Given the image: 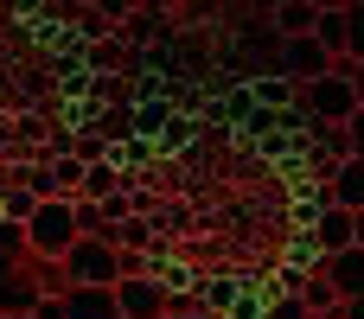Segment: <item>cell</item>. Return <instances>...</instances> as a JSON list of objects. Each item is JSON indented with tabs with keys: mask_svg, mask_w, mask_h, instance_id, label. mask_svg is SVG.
<instances>
[{
	"mask_svg": "<svg viewBox=\"0 0 364 319\" xmlns=\"http://www.w3.org/2000/svg\"><path fill=\"white\" fill-rule=\"evenodd\" d=\"M77 237H83L77 230V198H38L26 211V249L32 256H64Z\"/></svg>",
	"mask_w": 364,
	"mask_h": 319,
	"instance_id": "obj_1",
	"label": "cell"
},
{
	"mask_svg": "<svg viewBox=\"0 0 364 319\" xmlns=\"http://www.w3.org/2000/svg\"><path fill=\"white\" fill-rule=\"evenodd\" d=\"M64 281H83V288H115L122 281V249L109 237H77L64 249Z\"/></svg>",
	"mask_w": 364,
	"mask_h": 319,
	"instance_id": "obj_2",
	"label": "cell"
},
{
	"mask_svg": "<svg viewBox=\"0 0 364 319\" xmlns=\"http://www.w3.org/2000/svg\"><path fill=\"white\" fill-rule=\"evenodd\" d=\"M294 96H301V109H307L314 121H346V115L358 109V90H352V77H339V70H320V77L294 83Z\"/></svg>",
	"mask_w": 364,
	"mask_h": 319,
	"instance_id": "obj_3",
	"label": "cell"
},
{
	"mask_svg": "<svg viewBox=\"0 0 364 319\" xmlns=\"http://www.w3.org/2000/svg\"><path fill=\"white\" fill-rule=\"evenodd\" d=\"M275 38H282V32H275ZM326 64H333V51H326V45H320L314 32H288V38H282V70H288L294 83H307V77H320Z\"/></svg>",
	"mask_w": 364,
	"mask_h": 319,
	"instance_id": "obj_4",
	"label": "cell"
},
{
	"mask_svg": "<svg viewBox=\"0 0 364 319\" xmlns=\"http://www.w3.org/2000/svg\"><path fill=\"white\" fill-rule=\"evenodd\" d=\"M115 307H122V319H160L166 313V288L147 281V275H122L115 281Z\"/></svg>",
	"mask_w": 364,
	"mask_h": 319,
	"instance_id": "obj_5",
	"label": "cell"
},
{
	"mask_svg": "<svg viewBox=\"0 0 364 319\" xmlns=\"http://www.w3.org/2000/svg\"><path fill=\"white\" fill-rule=\"evenodd\" d=\"M320 275L333 281V294H339V301H346V294H364V243H346V249H333Z\"/></svg>",
	"mask_w": 364,
	"mask_h": 319,
	"instance_id": "obj_6",
	"label": "cell"
},
{
	"mask_svg": "<svg viewBox=\"0 0 364 319\" xmlns=\"http://www.w3.org/2000/svg\"><path fill=\"white\" fill-rule=\"evenodd\" d=\"M64 319H122L115 288H83V281H70V288H64Z\"/></svg>",
	"mask_w": 364,
	"mask_h": 319,
	"instance_id": "obj_7",
	"label": "cell"
},
{
	"mask_svg": "<svg viewBox=\"0 0 364 319\" xmlns=\"http://www.w3.org/2000/svg\"><path fill=\"white\" fill-rule=\"evenodd\" d=\"M326 205H346V211L364 205V160H339L326 173Z\"/></svg>",
	"mask_w": 364,
	"mask_h": 319,
	"instance_id": "obj_8",
	"label": "cell"
},
{
	"mask_svg": "<svg viewBox=\"0 0 364 319\" xmlns=\"http://www.w3.org/2000/svg\"><path fill=\"white\" fill-rule=\"evenodd\" d=\"M307 243H320V256H333V249H346V243H352V211H346V205H326Z\"/></svg>",
	"mask_w": 364,
	"mask_h": 319,
	"instance_id": "obj_9",
	"label": "cell"
},
{
	"mask_svg": "<svg viewBox=\"0 0 364 319\" xmlns=\"http://www.w3.org/2000/svg\"><path fill=\"white\" fill-rule=\"evenodd\" d=\"M115 179H122V160H83V179H77V198H115Z\"/></svg>",
	"mask_w": 364,
	"mask_h": 319,
	"instance_id": "obj_10",
	"label": "cell"
},
{
	"mask_svg": "<svg viewBox=\"0 0 364 319\" xmlns=\"http://www.w3.org/2000/svg\"><path fill=\"white\" fill-rule=\"evenodd\" d=\"M314 19H320L314 0H275V32H282V38H288V32H314Z\"/></svg>",
	"mask_w": 364,
	"mask_h": 319,
	"instance_id": "obj_11",
	"label": "cell"
},
{
	"mask_svg": "<svg viewBox=\"0 0 364 319\" xmlns=\"http://www.w3.org/2000/svg\"><path fill=\"white\" fill-rule=\"evenodd\" d=\"M314 38H320L326 51H346V6H326V13L314 19Z\"/></svg>",
	"mask_w": 364,
	"mask_h": 319,
	"instance_id": "obj_12",
	"label": "cell"
},
{
	"mask_svg": "<svg viewBox=\"0 0 364 319\" xmlns=\"http://www.w3.org/2000/svg\"><path fill=\"white\" fill-rule=\"evenodd\" d=\"M0 256L26 262V217H6V211H0Z\"/></svg>",
	"mask_w": 364,
	"mask_h": 319,
	"instance_id": "obj_13",
	"label": "cell"
},
{
	"mask_svg": "<svg viewBox=\"0 0 364 319\" xmlns=\"http://www.w3.org/2000/svg\"><path fill=\"white\" fill-rule=\"evenodd\" d=\"M346 58H364V0H346Z\"/></svg>",
	"mask_w": 364,
	"mask_h": 319,
	"instance_id": "obj_14",
	"label": "cell"
},
{
	"mask_svg": "<svg viewBox=\"0 0 364 319\" xmlns=\"http://www.w3.org/2000/svg\"><path fill=\"white\" fill-rule=\"evenodd\" d=\"M32 319H64V288L58 294H38L32 301Z\"/></svg>",
	"mask_w": 364,
	"mask_h": 319,
	"instance_id": "obj_15",
	"label": "cell"
},
{
	"mask_svg": "<svg viewBox=\"0 0 364 319\" xmlns=\"http://www.w3.org/2000/svg\"><path fill=\"white\" fill-rule=\"evenodd\" d=\"M346 134H352V160H364V102L346 115Z\"/></svg>",
	"mask_w": 364,
	"mask_h": 319,
	"instance_id": "obj_16",
	"label": "cell"
},
{
	"mask_svg": "<svg viewBox=\"0 0 364 319\" xmlns=\"http://www.w3.org/2000/svg\"><path fill=\"white\" fill-rule=\"evenodd\" d=\"M32 205H38V198H32V192H6V205H0V211H6V217H26V211H32Z\"/></svg>",
	"mask_w": 364,
	"mask_h": 319,
	"instance_id": "obj_17",
	"label": "cell"
},
{
	"mask_svg": "<svg viewBox=\"0 0 364 319\" xmlns=\"http://www.w3.org/2000/svg\"><path fill=\"white\" fill-rule=\"evenodd\" d=\"M102 153H109V147H102L96 134H83V141H77V160H102Z\"/></svg>",
	"mask_w": 364,
	"mask_h": 319,
	"instance_id": "obj_18",
	"label": "cell"
},
{
	"mask_svg": "<svg viewBox=\"0 0 364 319\" xmlns=\"http://www.w3.org/2000/svg\"><path fill=\"white\" fill-rule=\"evenodd\" d=\"M339 319H364V294H346L339 301Z\"/></svg>",
	"mask_w": 364,
	"mask_h": 319,
	"instance_id": "obj_19",
	"label": "cell"
},
{
	"mask_svg": "<svg viewBox=\"0 0 364 319\" xmlns=\"http://www.w3.org/2000/svg\"><path fill=\"white\" fill-rule=\"evenodd\" d=\"M346 77H352V90H358V102H364V58H352V70H346Z\"/></svg>",
	"mask_w": 364,
	"mask_h": 319,
	"instance_id": "obj_20",
	"label": "cell"
},
{
	"mask_svg": "<svg viewBox=\"0 0 364 319\" xmlns=\"http://www.w3.org/2000/svg\"><path fill=\"white\" fill-rule=\"evenodd\" d=\"M160 319H218V313H205V307H179V313H160Z\"/></svg>",
	"mask_w": 364,
	"mask_h": 319,
	"instance_id": "obj_21",
	"label": "cell"
},
{
	"mask_svg": "<svg viewBox=\"0 0 364 319\" xmlns=\"http://www.w3.org/2000/svg\"><path fill=\"white\" fill-rule=\"evenodd\" d=\"M314 6H320V13H326V6H346V0H314Z\"/></svg>",
	"mask_w": 364,
	"mask_h": 319,
	"instance_id": "obj_22",
	"label": "cell"
},
{
	"mask_svg": "<svg viewBox=\"0 0 364 319\" xmlns=\"http://www.w3.org/2000/svg\"><path fill=\"white\" fill-rule=\"evenodd\" d=\"M0 319H32V313H0Z\"/></svg>",
	"mask_w": 364,
	"mask_h": 319,
	"instance_id": "obj_23",
	"label": "cell"
},
{
	"mask_svg": "<svg viewBox=\"0 0 364 319\" xmlns=\"http://www.w3.org/2000/svg\"><path fill=\"white\" fill-rule=\"evenodd\" d=\"M77 6H96V0H77Z\"/></svg>",
	"mask_w": 364,
	"mask_h": 319,
	"instance_id": "obj_24",
	"label": "cell"
}]
</instances>
